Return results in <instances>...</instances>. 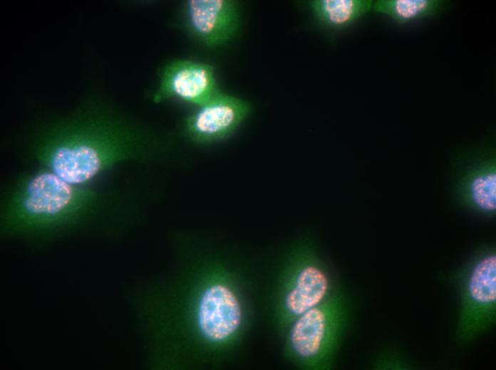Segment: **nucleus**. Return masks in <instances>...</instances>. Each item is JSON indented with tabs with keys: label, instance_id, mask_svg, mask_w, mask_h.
Returning a JSON list of instances; mask_svg holds the SVG:
<instances>
[{
	"label": "nucleus",
	"instance_id": "nucleus-1",
	"mask_svg": "<svg viewBox=\"0 0 496 370\" xmlns=\"http://www.w3.org/2000/svg\"><path fill=\"white\" fill-rule=\"evenodd\" d=\"M215 253L189 258L133 295L148 367L217 369L244 344L255 317L254 281Z\"/></svg>",
	"mask_w": 496,
	"mask_h": 370
},
{
	"label": "nucleus",
	"instance_id": "nucleus-2",
	"mask_svg": "<svg viewBox=\"0 0 496 370\" xmlns=\"http://www.w3.org/2000/svg\"><path fill=\"white\" fill-rule=\"evenodd\" d=\"M160 145L149 130L92 102L41 127L30 150L38 166L69 182L91 184L120 163L148 159Z\"/></svg>",
	"mask_w": 496,
	"mask_h": 370
},
{
	"label": "nucleus",
	"instance_id": "nucleus-3",
	"mask_svg": "<svg viewBox=\"0 0 496 370\" xmlns=\"http://www.w3.org/2000/svg\"><path fill=\"white\" fill-rule=\"evenodd\" d=\"M117 204L112 190L73 184L38 166L15 174L4 186L1 236L38 244L106 230L115 222Z\"/></svg>",
	"mask_w": 496,
	"mask_h": 370
},
{
	"label": "nucleus",
	"instance_id": "nucleus-4",
	"mask_svg": "<svg viewBox=\"0 0 496 370\" xmlns=\"http://www.w3.org/2000/svg\"><path fill=\"white\" fill-rule=\"evenodd\" d=\"M339 290L331 268L314 243L304 239L286 255L269 295L271 321L280 338L299 316Z\"/></svg>",
	"mask_w": 496,
	"mask_h": 370
},
{
	"label": "nucleus",
	"instance_id": "nucleus-5",
	"mask_svg": "<svg viewBox=\"0 0 496 370\" xmlns=\"http://www.w3.org/2000/svg\"><path fill=\"white\" fill-rule=\"evenodd\" d=\"M348 312V300L339 290L296 318L281 337L286 361L302 370L331 369Z\"/></svg>",
	"mask_w": 496,
	"mask_h": 370
},
{
	"label": "nucleus",
	"instance_id": "nucleus-6",
	"mask_svg": "<svg viewBox=\"0 0 496 370\" xmlns=\"http://www.w3.org/2000/svg\"><path fill=\"white\" fill-rule=\"evenodd\" d=\"M458 338L468 342L487 331L496 314V250L478 247L460 271Z\"/></svg>",
	"mask_w": 496,
	"mask_h": 370
},
{
	"label": "nucleus",
	"instance_id": "nucleus-7",
	"mask_svg": "<svg viewBox=\"0 0 496 370\" xmlns=\"http://www.w3.org/2000/svg\"><path fill=\"white\" fill-rule=\"evenodd\" d=\"M495 138L460 152L450 177V196L459 206L477 216H496V152Z\"/></svg>",
	"mask_w": 496,
	"mask_h": 370
},
{
	"label": "nucleus",
	"instance_id": "nucleus-8",
	"mask_svg": "<svg viewBox=\"0 0 496 370\" xmlns=\"http://www.w3.org/2000/svg\"><path fill=\"white\" fill-rule=\"evenodd\" d=\"M238 4L231 0H187L178 13V25L201 46L219 48L237 34L240 26Z\"/></svg>",
	"mask_w": 496,
	"mask_h": 370
},
{
	"label": "nucleus",
	"instance_id": "nucleus-9",
	"mask_svg": "<svg viewBox=\"0 0 496 370\" xmlns=\"http://www.w3.org/2000/svg\"><path fill=\"white\" fill-rule=\"evenodd\" d=\"M251 110L247 101L219 91L184 120L182 132L193 144H213L229 137Z\"/></svg>",
	"mask_w": 496,
	"mask_h": 370
},
{
	"label": "nucleus",
	"instance_id": "nucleus-10",
	"mask_svg": "<svg viewBox=\"0 0 496 370\" xmlns=\"http://www.w3.org/2000/svg\"><path fill=\"white\" fill-rule=\"evenodd\" d=\"M219 91L215 70L210 64L175 59L162 67L153 101L158 103L176 98L200 107Z\"/></svg>",
	"mask_w": 496,
	"mask_h": 370
},
{
	"label": "nucleus",
	"instance_id": "nucleus-11",
	"mask_svg": "<svg viewBox=\"0 0 496 370\" xmlns=\"http://www.w3.org/2000/svg\"><path fill=\"white\" fill-rule=\"evenodd\" d=\"M372 0H314L309 6L315 16L331 28L347 27L373 9Z\"/></svg>",
	"mask_w": 496,
	"mask_h": 370
},
{
	"label": "nucleus",
	"instance_id": "nucleus-12",
	"mask_svg": "<svg viewBox=\"0 0 496 370\" xmlns=\"http://www.w3.org/2000/svg\"><path fill=\"white\" fill-rule=\"evenodd\" d=\"M447 5L443 0H378L373 2L372 10L402 25L435 16Z\"/></svg>",
	"mask_w": 496,
	"mask_h": 370
}]
</instances>
